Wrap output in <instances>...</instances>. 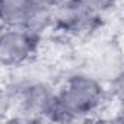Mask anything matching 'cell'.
<instances>
[{
    "label": "cell",
    "instance_id": "cell-1",
    "mask_svg": "<svg viewBox=\"0 0 124 124\" xmlns=\"http://www.w3.org/2000/svg\"><path fill=\"white\" fill-rule=\"evenodd\" d=\"M102 101V82L91 73L75 75L66 80L60 92L54 93L47 117L55 121H73L96 111Z\"/></svg>",
    "mask_w": 124,
    "mask_h": 124
},
{
    "label": "cell",
    "instance_id": "cell-2",
    "mask_svg": "<svg viewBox=\"0 0 124 124\" xmlns=\"http://www.w3.org/2000/svg\"><path fill=\"white\" fill-rule=\"evenodd\" d=\"M51 22V8L35 0H0V23L5 28H25L38 35Z\"/></svg>",
    "mask_w": 124,
    "mask_h": 124
},
{
    "label": "cell",
    "instance_id": "cell-3",
    "mask_svg": "<svg viewBox=\"0 0 124 124\" xmlns=\"http://www.w3.org/2000/svg\"><path fill=\"white\" fill-rule=\"evenodd\" d=\"M37 34L25 28L0 31V64L18 67L26 63L37 48Z\"/></svg>",
    "mask_w": 124,
    "mask_h": 124
},
{
    "label": "cell",
    "instance_id": "cell-4",
    "mask_svg": "<svg viewBox=\"0 0 124 124\" xmlns=\"http://www.w3.org/2000/svg\"><path fill=\"white\" fill-rule=\"evenodd\" d=\"M99 15L82 6L78 0H58L51 8V22L70 34H82L92 29Z\"/></svg>",
    "mask_w": 124,
    "mask_h": 124
},
{
    "label": "cell",
    "instance_id": "cell-5",
    "mask_svg": "<svg viewBox=\"0 0 124 124\" xmlns=\"http://www.w3.org/2000/svg\"><path fill=\"white\" fill-rule=\"evenodd\" d=\"M19 104L25 114L48 115L54 92L42 82H26L18 91Z\"/></svg>",
    "mask_w": 124,
    "mask_h": 124
},
{
    "label": "cell",
    "instance_id": "cell-6",
    "mask_svg": "<svg viewBox=\"0 0 124 124\" xmlns=\"http://www.w3.org/2000/svg\"><path fill=\"white\" fill-rule=\"evenodd\" d=\"M99 82H117L123 76V58L121 51L115 47L107 48L96 57L93 72L91 73Z\"/></svg>",
    "mask_w": 124,
    "mask_h": 124
},
{
    "label": "cell",
    "instance_id": "cell-7",
    "mask_svg": "<svg viewBox=\"0 0 124 124\" xmlns=\"http://www.w3.org/2000/svg\"><path fill=\"white\" fill-rule=\"evenodd\" d=\"M78 2L82 6H85L86 9H89L91 12L101 15V13L109 10L111 8H114L118 0H78Z\"/></svg>",
    "mask_w": 124,
    "mask_h": 124
},
{
    "label": "cell",
    "instance_id": "cell-8",
    "mask_svg": "<svg viewBox=\"0 0 124 124\" xmlns=\"http://www.w3.org/2000/svg\"><path fill=\"white\" fill-rule=\"evenodd\" d=\"M9 105H10V96L6 92L0 91V115L9 109Z\"/></svg>",
    "mask_w": 124,
    "mask_h": 124
},
{
    "label": "cell",
    "instance_id": "cell-9",
    "mask_svg": "<svg viewBox=\"0 0 124 124\" xmlns=\"http://www.w3.org/2000/svg\"><path fill=\"white\" fill-rule=\"evenodd\" d=\"M35 2L39 5V6H44V8H53L58 0H35Z\"/></svg>",
    "mask_w": 124,
    "mask_h": 124
}]
</instances>
